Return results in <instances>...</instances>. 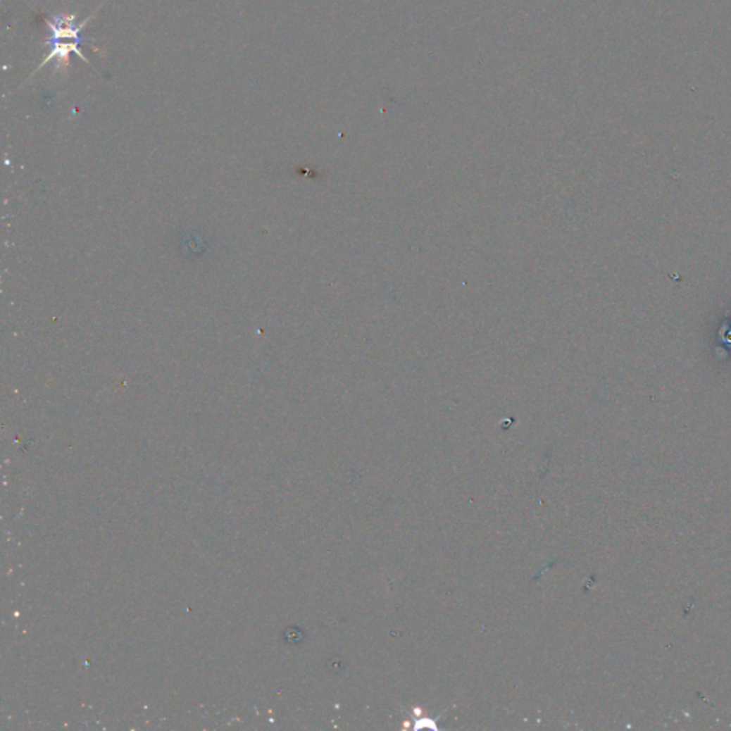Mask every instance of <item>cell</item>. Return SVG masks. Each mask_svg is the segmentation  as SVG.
I'll use <instances>...</instances> for the list:
<instances>
[{"label":"cell","instance_id":"1","mask_svg":"<svg viewBox=\"0 0 731 731\" xmlns=\"http://www.w3.org/2000/svg\"><path fill=\"white\" fill-rule=\"evenodd\" d=\"M73 19L75 16H56L54 22H49V26L51 27V30H54V50L50 51L49 56L43 61V63L39 66V69L46 65L47 62H50L51 59H66V55L70 54V51H75V54L82 58L85 62H87V59L85 58V55L80 51L79 49V43L80 42H69V39H76L79 37V32L82 30V27L86 26L87 20L80 26V27H76L73 29L72 27V23H73Z\"/></svg>","mask_w":731,"mask_h":731}]
</instances>
